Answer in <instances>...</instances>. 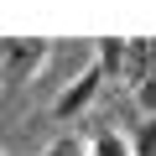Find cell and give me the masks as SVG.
I'll return each instance as SVG.
<instances>
[{
    "label": "cell",
    "instance_id": "obj_1",
    "mask_svg": "<svg viewBox=\"0 0 156 156\" xmlns=\"http://www.w3.org/2000/svg\"><path fill=\"white\" fill-rule=\"evenodd\" d=\"M52 57V42H42V37H0V83H31V78L42 73V62Z\"/></svg>",
    "mask_w": 156,
    "mask_h": 156
},
{
    "label": "cell",
    "instance_id": "obj_2",
    "mask_svg": "<svg viewBox=\"0 0 156 156\" xmlns=\"http://www.w3.org/2000/svg\"><path fill=\"white\" fill-rule=\"evenodd\" d=\"M99 89H104V78H99V68L89 62V68H78L68 83L57 89V99H52V120H78L94 99H99Z\"/></svg>",
    "mask_w": 156,
    "mask_h": 156
},
{
    "label": "cell",
    "instance_id": "obj_3",
    "mask_svg": "<svg viewBox=\"0 0 156 156\" xmlns=\"http://www.w3.org/2000/svg\"><path fill=\"white\" fill-rule=\"evenodd\" d=\"M94 68L104 83H120V68H125V37H99L94 42Z\"/></svg>",
    "mask_w": 156,
    "mask_h": 156
},
{
    "label": "cell",
    "instance_id": "obj_4",
    "mask_svg": "<svg viewBox=\"0 0 156 156\" xmlns=\"http://www.w3.org/2000/svg\"><path fill=\"white\" fill-rule=\"evenodd\" d=\"M146 57H151V37H125V68H120V83L135 94L140 73H146Z\"/></svg>",
    "mask_w": 156,
    "mask_h": 156
},
{
    "label": "cell",
    "instance_id": "obj_5",
    "mask_svg": "<svg viewBox=\"0 0 156 156\" xmlns=\"http://www.w3.org/2000/svg\"><path fill=\"white\" fill-rule=\"evenodd\" d=\"M135 109H140L146 120H156V42H151L146 73H140V83H135Z\"/></svg>",
    "mask_w": 156,
    "mask_h": 156
},
{
    "label": "cell",
    "instance_id": "obj_6",
    "mask_svg": "<svg viewBox=\"0 0 156 156\" xmlns=\"http://www.w3.org/2000/svg\"><path fill=\"white\" fill-rule=\"evenodd\" d=\"M83 156H130V140L120 130H94L83 140Z\"/></svg>",
    "mask_w": 156,
    "mask_h": 156
},
{
    "label": "cell",
    "instance_id": "obj_7",
    "mask_svg": "<svg viewBox=\"0 0 156 156\" xmlns=\"http://www.w3.org/2000/svg\"><path fill=\"white\" fill-rule=\"evenodd\" d=\"M130 140V156H156V120H146L135 135H125Z\"/></svg>",
    "mask_w": 156,
    "mask_h": 156
},
{
    "label": "cell",
    "instance_id": "obj_8",
    "mask_svg": "<svg viewBox=\"0 0 156 156\" xmlns=\"http://www.w3.org/2000/svg\"><path fill=\"white\" fill-rule=\"evenodd\" d=\"M42 156H83V140H78V135H52L42 146Z\"/></svg>",
    "mask_w": 156,
    "mask_h": 156
},
{
    "label": "cell",
    "instance_id": "obj_9",
    "mask_svg": "<svg viewBox=\"0 0 156 156\" xmlns=\"http://www.w3.org/2000/svg\"><path fill=\"white\" fill-rule=\"evenodd\" d=\"M0 156H5V151H0Z\"/></svg>",
    "mask_w": 156,
    "mask_h": 156
}]
</instances>
